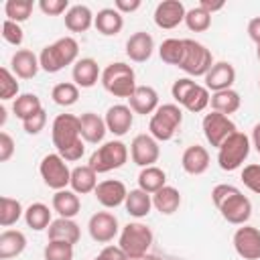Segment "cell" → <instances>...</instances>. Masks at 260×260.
Wrapping results in <instances>:
<instances>
[{
  "instance_id": "obj_1",
  "label": "cell",
  "mask_w": 260,
  "mask_h": 260,
  "mask_svg": "<svg viewBox=\"0 0 260 260\" xmlns=\"http://www.w3.org/2000/svg\"><path fill=\"white\" fill-rule=\"evenodd\" d=\"M51 138L57 152L67 160L75 162L85 152V140L81 138V124L79 118L73 114H59L51 126Z\"/></svg>"
},
{
  "instance_id": "obj_2",
  "label": "cell",
  "mask_w": 260,
  "mask_h": 260,
  "mask_svg": "<svg viewBox=\"0 0 260 260\" xmlns=\"http://www.w3.org/2000/svg\"><path fill=\"white\" fill-rule=\"evenodd\" d=\"M211 201L228 223L244 225L252 215L250 199L234 185H228V183L215 185L211 189Z\"/></svg>"
},
{
  "instance_id": "obj_3",
  "label": "cell",
  "mask_w": 260,
  "mask_h": 260,
  "mask_svg": "<svg viewBox=\"0 0 260 260\" xmlns=\"http://www.w3.org/2000/svg\"><path fill=\"white\" fill-rule=\"evenodd\" d=\"M79 55V43L73 37H61L55 43L43 47L39 53L41 69L47 73H59L67 65H75Z\"/></svg>"
},
{
  "instance_id": "obj_4",
  "label": "cell",
  "mask_w": 260,
  "mask_h": 260,
  "mask_svg": "<svg viewBox=\"0 0 260 260\" xmlns=\"http://www.w3.org/2000/svg\"><path fill=\"white\" fill-rule=\"evenodd\" d=\"M102 85L114 98H130L136 89V75L128 63L116 61L102 71Z\"/></svg>"
},
{
  "instance_id": "obj_5",
  "label": "cell",
  "mask_w": 260,
  "mask_h": 260,
  "mask_svg": "<svg viewBox=\"0 0 260 260\" xmlns=\"http://www.w3.org/2000/svg\"><path fill=\"white\" fill-rule=\"evenodd\" d=\"M171 93H173V100L177 102V106H183L185 110L197 114V112H203L207 106H209V89L205 85H199L195 83L191 77H181L173 83L171 87Z\"/></svg>"
},
{
  "instance_id": "obj_6",
  "label": "cell",
  "mask_w": 260,
  "mask_h": 260,
  "mask_svg": "<svg viewBox=\"0 0 260 260\" xmlns=\"http://www.w3.org/2000/svg\"><path fill=\"white\" fill-rule=\"evenodd\" d=\"M181 122H183V110L177 104H162L150 116L148 134L158 142H167L175 136Z\"/></svg>"
},
{
  "instance_id": "obj_7",
  "label": "cell",
  "mask_w": 260,
  "mask_h": 260,
  "mask_svg": "<svg viewBox=\"0 0 260 260\" xmlns=\"http://www.w3.org/2000/svg\"><path fill=\"white\" fill-rule=\"evenodd\" d=\"M152 230L140 221H130L122 228L120 232V248L124 250V254L134 260V258H140V256H146L150 246H152Z\"/></svg>"
},
{
  "instance_id": "obj_8",
  "label": "cell",
  "mask_w": 260,
  "mask_h": 260,
  "mask_svg": "<svg viewBox=\"0 0 260 260\" xmlns=\"http://www.w3.org/2000/svg\"><path fill=\"white\" fill-rule=\"evenodd\" d=\"M126 160H128V146L122 140H110V142H104L102 146H98V150L91 152L87 165L98 175H102V173H110L114 169L124 167Z\"/></svg>"
},
{
  "instance_id": "obj_9",
  "label": "cell",
  "mask_w": 260,
  "mask_h": 260,
  "mask_svg": "<svg viewBox=\"0 0 260 260\" xmlns=\"http://www.w3.org/2000/svg\"><path fill=\"white\" fill-rule=\"evenodd\" d=\"M183 43H185V51H183V59L179 63V69H183L191 77H205V73L213 65L211 51L193 39H183Z\"/></svg>"
},
{
  "instance_id": "obj_10",
  "label": "cell",
  "mask_w": 260,
  "mask_h": 260,
  "mask_svg": "<svg viewBox=\"0 0 260 260\" xmlns=\"http://www.w3.org/2000/svg\"><path fill=\"white\" fill-rule=\"evenodd\" d=\"M250 138L244 132H234L219 148H217V162L221 171H236L244 165L250 154Z\"/></svg>"
},
{
  "instance_id": "obj_11",
  "label": "cell",
  "mask_w": 260,
  "mask_h": 260,
  "mask_svg": "<svg viewBox=\"0 0 260 260\" xmlns=\"http://www.w3.org/2000/svg\"><path fill=\"white\" fill-rule=\"evenodd\" d=\"M39 173H41L45 185L55 191L67 189V185H71V171L67 167V160L59 152L45 154L39 165Z\"/></svg>"
},
{
  "instance_id": "obj_12",
  "label": "cell",
  "mask_w": 260,
  "mask_h": 260,
  "mask_svg": "<svg viewBox=\"0 0 260 260\" xmlns=\"http://www.w3.org/2000/svg\"><path fill=\"white\" fill-rule=\"evenodd\" d=\"M234 132H238V128L230 120V116H223V114L213 112V110L203 116V134L211 146L219 148Z\"/></svg>"
},
{
  "instance_id": "obj_13",
  "label": "cell",
  "mask_w": 260,
  "mask_h": 260,
  "mask_svg": "<svg viewBox=\"0 0 260 260\" xmlns=\"http://www.w3.org/2000/svg\"><path fill=\"white\" fill-rule=\"evenodd\" d=\"M87 232L91 236L93 242L98 244H108L112 242L118 232H120V225H118V217L110 211H98L89 217V223H87Z\"/></svg>"
},
{
  "instance_id": "obj_14",
  "label": "cell",
  "mask_w": 260,
  "mask_h": 260,
  "mask_svg": "<svg viewBox=\"0 0 260 260\" xmlns=\"http://www.w3.org/2000/svg\"><path fill=\"white\" fill-rule=\"evenodd\" d=\"M234 250L244 260H260V230L254 225H242L234 234Z\"/></svg>"
},
{
  "instance_id": "obj_15",
  "label": "cell",
  "mask_w": 260,
  "mask_h": 260,
  "mask_svg": "<svg viewBox=\"0 0 260 260\" xmlns=\"http://www.w3.org/2000/svg\"><path fill=\"white\" fill-rule=\"evenodd\" d=\"M130 156H132V162L142 167V169L144 167H152L160 156L158 140H154L150 134L134 136V140L130 144Z\"/></svg>"
},
{
  "instance_id": "obj_16",
  "label": "cell",
  "mask_w": 260,
  "mask_h": 260,
  "mask_svg": "<svg viewBox=\"0 0 260 260\" xmlns=\"http://www.w3.org/2000/svg\"><path fill=\"white\" fill-rule=\"evenodd\" d=\"M185 4L181 0H162L154 8V24L162 30H171L185 22Z\"/></svg>"
},
{
  "instance_id": "obj_17",
  "label": "cell",
  "mask_w": 260,
  "mask_h": 260,
  "mask_svg": "<svg viewBox=\"0 0 260 260\" xmlns=\"http://www.w3.org/2000/svg\"><path fill=\"white\" fill-rule=\"evenodd\" d=\"M93 193H95V199H98L100 205H104L108 209H114L118 205H124L126 195H128V189L118 179H106V181L98 183V187H95Z\"/></svg>"
},
{
  "instance_id": "obj_18",
  "label": "cell",
  "mask_w": 260,
  "mask_h": 260,
  "mask_svg": "<svg viewBox=\"0 0 260 260\" xmlns=\"http://www.w3.org/2000/svg\"><path fill=\"white\" fill-rule=\"evenodd\" d=\"M205 87L209 91H223V89H232L234 81H236V69L232 63L228 61H217L211 65V69L205 73Z\"/></svg>"
},
{
  "instance_id": "obj_19",
  "label": "cell",
  "mask_w": 260,
  "mask_h": 260,
  "mask_svg": "<svg viewBox=\"0 0 260 260\" xmlns=\"http://www.w3.org/2000/svg\"><path fill=\"white\" fill-rule=\"evenodd\" d=\"M104 120H106L108 132H112L114 136H124V134L132 128L134 112H132L130 106H126V104H114V106L108 108Z\"/></svg>"
},
{
  "instance_id": "obj_20",
  "label": "cell",
  "mask_w": 260,
  "mask_h": 260,
  "mask_svg": "<svg viewBox=\"0 0 260 260\" xmlns=\"http://www.w3.org/2000/svg\"><path fill=\"white\" fill-rule=\"evenodd\" d=\"M152 51H154V39L146 30H138V32L130 35V39L126 41V55L134 63L148 61L152 57Z\"/></svg>"
},
{
  "instance_id": "obj_21",
  "label": "cell",
  "mask_w": 260,
  "mask_h": 260,
  "mask_svg": "<svg viewBox=\"0 0 260 260\" xmlns=\"http://www.w3.org/2000/svg\"><path fill=\"white\" fill-rule=\"evenodd\" d=\"M71 77H73V83L77 87H93L98 83V79H102V73H100V67H98V61L91 59V57H81L77 59V63L73 65L71 69Z\"/></svg>"
},
{
  "instance_id": "obj_22",
  "label": "cell",
  "mask_w": 260,
  "mask_h": 260,
  "mask_svg": "<svg viewBox=\"0 0 260 260\" xmlns=\"http://www.w3.org/2000/svg\"><path fill=\"white\" fill-rule=\"evenodd\" d=\"M128 102H130V110L134 114H142V116L154 114L158 108V93L150 85H136V89L128 98Z\"/></svg>"
},
{
  "instance_id": "obj_23",
  "label": "cell",
  "mask_w": 260,
  "mask_h": 260,
  "mask_svg": "<svg viewBox=\"0 0 260 260\" xmlns=\"http://www.w3.org/2000/svg\"><path fill=\"white\" fill-rule=\"evenodd\" d=\"M10 67H12V73L20 79H32L39 69H41V63H39V57L28 51V49H18L12 57H10Z\"/></svg>"
},
{
  "instance_id": "obj_24",
  "label": "cell",
  "mask_w": 260,
  "mask_h": 260,
  "mask_svg": "<svg viewBox=\"0 0 260 260\" xmlns=\"http://www.w3.org/2000/svg\"><path fill=\"white\" fill-rule=\"evenodd\" d=\"M181 167L189 175H203L209 167V152L201 144H191L181 156Z\"/></svg>"
},
{
  "instance_id": "obj_25",
  "label": "cell",
  "mask_w": 260,
  "mask_h": 260,
  "mask_svg": "<svg viewBox=\"0 0 260 260\" xmlns=\"http://www.w3.org/2000/svg\"><path fill=\"white\" fill-rule=\"evenodd\" d=\"M47 236L51 242H67V244H77L79 238H81V230L79 225L69 219V217H59V219H53L49 230H47Z\"/></svg>"
},
{
  "instance_id": "obj_26",
  "label": "cell",
  "mask_w": 260,
  "mask_h": 260,
  "mask_svg": "<svg viewBox=\"0 0 260 260\" xmlns=\"http://www.w3.org/2000/svg\"><path fill=\"white\" fill-rule=\"evenodd\" d=\"M79 124H81V138L89 144H98L104 140L106 132H108V126H106V120L100 118L98 114L93 112H85L79 116Z\"/></svg>"
},
{
  "instance_id": "obj_27",
  "label": "cell",
  "mask_w": 260,
  "mask_h": 260,
  "mask_svg": "<svg viewBox=\"0 0 260 260\" xmlns=\"http://www.w3.org/2000/svg\"><path fill=\"white\" fill-rule=\"evenodd\" d=\"M93 26L104 37H116L124 28V16L116 8H102L93 18Z\"/></svg>"
},
{
  "instance_id": "obj_28",
  "label": "cell",
  "mask_w": 260,
  "mask_h": 260,
  "mask_svg": "<svg viewBox=\"0 0 260 260\" xmlns=\"http://www.w3.org/2000/svg\"><path fill=\"white\" fill-rule=\"evenodd\" d=\"M93 12L85 4H75L65 12V26L71 32H85L93 24Z\"/></svg>"
},
{
  "instance_id": "obj_29",
  "label": "cell",
  "mask_w": 260,
  "mask_h": 260,
  "mask_svg": "<svg viewBox=\"0 0 260 260\" xmlns=\"http://www.w3.org/2000/svg\"><path fill=\"white\" fill-rule=\"evenodd\" d=\"M26 248V236L18 230H4L0 234V260L20 256Z\"/></svg>"
},
{
  "instance_id": "obj_30",
  "label": "cell",
  "mask_w": 260,
  "mask_h": 260,
  "mask_svg": "<svg viewBox=\"0 0 260 260\" xmlns=\"http://www.w3.org/2000/svg\"><path fill=\"white\" fill-rule=\"evenodd\" d=\"M95 187H98V173L89 165L71 169V191H75L77 195H85L95 191Z\"/></svg>"
},
{
  "instance_id": "obj_31",
  "label": "cell",
  "mask_w": 260,
  "mask_h": 260,
  "mask_svg": "<svg viewBox=\"0 0 260 260\" xmlns=\"http://www.w3.org/2000/svg\"><path fill=\"white\" fill-rule=\"evenodd\" d=\"M53 209L59 213V217L73 219L79 213V209H81L79 195L75 191H69V189L55 191V195H53Z\"/></svg>"
},
{
  "instance_id": "obj_32",
  "label": "cell",
  "mask_w": 260,
  "mask_h": 260,
  "mask_svg": "<svg viewBox=\"0 0 260 260\" xmlns=\"http://www.w3.org/2000/svg\"><path fill=\"white\" fill-rule=\"evenodd\" d=\"M152 207L156 211H160L162 215H173L179 207H181V193L179 189L165 185L160 191H156L152 195Z\"/></svg>"
},
{
  "instance_id": "obj_33",
  "label": "cell",
  "mask_w": 260,
  "mask_h": 260,
  "mask_svg": "<svg viewBox=\"0 0 260 260\" xmlns=\"http://www.w3.org/2000/svg\"><path fill=\"white\" fill-rule=\"evenodd\" d=\"M124 207H126V211H128L132 217H136V219L146 217V215L150 213V209H152V195L146 193V191H142V189H132V191H128V195H126Z\"/></svg>"
},
{
  "instance_id": "obj_34",
  "label": "cell",
  "mask_w": 260,
  "mask_h": 260,
  "mask_svg": "<svg viewBox=\"0 0 260 260\" xmlns=\"http://www.w3.org/2000/svg\"><path fill=\"white\" fill-rule=\"evenodd\" d=\"M211 110L213 112H219L223 116H230L234 112L240 110V104H242V98L236 89H223V91H215L211 93Z\"/></svg>"
},
{
  "instance_id": "obj_35",
  "label": "cell",
  "mask_w": 260,
  "mask_h": 260,
  "mask_svg": "<svg viewBox=\"0 0 260 260\" xmlns=\"http://www.w3.org/2000/svg\"><path fill=\"white\" fill-rule=\"evenodd\" d=\"M167 185V173L162 169H158L156 165L152 167H144L138 175V189L154 195L156 191H160Z\"/></svg>"
},
{
  "instance_id": "obj_36",
  "label": "cell",
  "mask_w": 260,
  "mask_h": 260,
  "mask_svg": "<svg viewBox=\"0 0 260 260\" xmlns=\"http://www.w3.org/2000/svg\"><path fill=\"white\" fill-rule=\"evenodd\" d=\"M24 221L30 230L35 232H41V230H49L51 225V209L49 205L37 201V203H30L26 209H24Z\"/></svg>"
},
{
  "instance_id": "obj_37",
  "label": "cell",
  "mask_w": 260,
  "mask_h": 260,
  "mask_svg": "<svg viewBox=\"0 0 260 260\" xmlns=\"http://www.w3.org/2000/svg\"><path fill=\"white\" fill-rule=\"evenodd\" d=\"M43 110V104H41V98L37 93H20L14 104H12V112L16 114V118H20L22 122L28 120L30 116H35L37 112Z\"/></svg>"
},
{
  "instance_id": "obj_38",
  "label": "cell",
  "mask_w": 260,
  "mask_h": 260,
  "mask_svg": "<svg viewBox=\"0 0 260 260\" xmlns=\"http://www.w3.org/2000/svg\"><path fill=\"white\" fill-rule=\"evenodd\" d=\"M20 217H24V209H22L20 201L12 199V197H2L0 199V225L2 228H10Z\"/></svg>"
},
{
  "instance_id": "obj_39",
  "label": "cell",
  "mask_w": 260,
  "mask_h": 260,
  "mask_svg": "<svg viewBox=\"0 0 260 260\" xmlns=\"http://www.w3.org/2000/svg\"><path fill=\"white\" fill-rule=\"evenodd\" d=\"M51 98L57 106H63V108H69L73 106L77 100H79V87L73 83V81H61L53 87L51 91Z\"/></svg>"
},
{
  "instance_id": "obj_40",
  "label": "cell",
  "mask_w": 260,
  "mask_h": 260,
  "mask_svg": "<svg viewBox=\"0 0 260 260\" xmlns=\"http://www.w3.org/2000/svg\"><path fill=\"white\" fill-rule=\"evenodd\" d=\"M183 51H185L183 39H167V41H162L160 47H158V55H160L162 63H167V65H177V67H179L181 59H183Z\"/></svg>"
},
{
  "instance_id": "obj_41",
  "label": "cell",
  "mask_w": 260,
  "mask_h": 260,
  "mask_svg": "<svg viewBox=\"0 0 260 260\" xmlns=\"http://www.w3.org/2000/svg\"><path fill=\"white\" fill-rule=\"evenodd\" d=\"M32 0H6L4 4V14H6V20H12V22H24L28 20L30 12H32Z\"/></svg>"
},
{
  "instance_id": "obj_42",
  "label": "cell",
  "mask_w": 260,
  "mask_h": 260,
  "mask_svg": "<svg viewBox=\"0 0 260 260\" xmlns=\"http://www.w3.org/2000/svg\"><path fill=\"white\" fill-rule=\"evenodd\" d=\"M185 24L193 32H203V30H207L211 26V14L205 12L201 6L189 8L187 14H185Z\"/></svg>"
},
{
  "instance_id": "obj_43",
  "label": "cell",
  "mask_w": 260,
  "mask_h": 260,
  "mask_svg": "<svg viewBox=\"0 0 260 260\" xmlns=\"http://www.w3.org/2000/svg\"><path fill=\"white\" fill-rule=\"evenodd\" d=\"M12 98H18V81H16V75L8 67H2L0 69V100L6 102Z\"/></svg>"
},
{
  "instance_id": "obj_44",
  "label": "cell",
  "mask_w": 260,
  "mask_h": 260,
  "mask_svg": "<svg viewBox=\"0 0 260 260\" xmlns=\"http://www.w3.org/2000/svg\"><path fill=\"white\" fill-rule=\"evenodd\" d=\"M45 260H73V244L67 242H51L43 250Z\"/></svg>"
},
{
  "instance_id": "obj_45",
  "label": "cell",
  "mask_w": 260,
  "mask_h": 260,
  "mask_svg": "<svg viewBox=\"0 0 260 260\" xmlns=\"http://www.w3.org/2000/svg\"><path fill=\"white\" fill-rule=\"evenodd\" d=\"M2 39H4L8 45L20 47V45H22V41H24V30L20 28V24H18V22L4 20V22H2Z\"/></svg>"
},
{
  "instance_id": "obj_46",
  "label": "cell",
  "mask_w": 260,
  "mask_h": 260,
  "mask_svg": "<svg viewBox=\"0 0 260 260\" xmlns=\"http://www.w3.org/2000/svg\"><path fill=\"white\" fill-rule=\"evenodd\" d=\"M242 183L252 191L260 195V165H246L242 169Z\"/></svg>"
},
{
  "instance_id": "obj_47",
  "label": "cell",
  "mask_w": 260,
  "mask_h": 260,
  "mask_svg": "<svg viewBox=\"0 0 260 260\" xmlns=\"http://www.w3.org/2000/svg\"><path fill=\"white\" fill-rule=\"evenodd\" d=\"M39 8L43 10V14L47 16H59L63 12H67L71 6L67 0H41L39 2Z\"/></svg>"
},
{
  "instance_id": "obj_48",
  "label": "cell",
  "mask_w": 260,
  "mask_h": 260,
  "mask_svg": "<svg viewBox=\"0 0 260 260\" xmlns=\"http://www.w3.org/2000/svg\"><path fill=\"white\" fill-rule=\"evenodd\" d=\"M45 124H47V112L45 110H41V112H37L35 116H30L28 120H24L22 122V128H24V132L26 134H39L43 128H45Z\"/></svg>"
},
{
  "instance_id": "obj_49",
  "label": "cell",
  "mask_w": 260,
  "mask_h": 260,
  "mask_svg": "<svg viewBox=\"0 0 260 260\" xmlns=\"http://www.w3.org/2000/svg\"><path fill=\"white\" fill-rule=\"evenodd\" d=\"M14 154V140L8 132H0V162H8Z\"/></svg>"
},
{
  "instance_id": "obj_50",
  "label": "cell",
  "mask_w": 260,
  "mask_h": 260,
  "mask_svg": "<svg viewBox=\"0 0 260 260\" xmlns=\"http://www.w3.org/2000/svg\"><path fill=\"white\" fill-rule=\"evenodd\" d=\"M140 6H142V2H140V0H116V2H114V8H116L120 14L136 12Z\"/></svg>"
},
{
  "instance_id": "obj_51",
  "label": "cell",
  "mask_w": 260,
  "mask_h": 260,
  "mask_svg": "<svg viewBox=\"0 0 260 260\" xmlns=\"http://www.w3.org/2000/svg\"><path fill=\"white\" fill-rule=\"evenodd\" d=\"M248 37H250L256 45H260V16H254V18L248 22Z\"/></svg>"
},
{
  "instance_id": "obj_52",
  "label": "cell",
  "mask_w": 260,
  "mask_h": 260,
  "mask_svg": "<svg viewBox=\"0 0 260 260\" xmlns=\"http://www.w3.org/2000/svg\"><path fill=\"white\" fill-rule=\"evenodd\" d=\"M197 6H201L205 12H209V14H213V12H217V10H221L223 6H225V2H211V0H199V4Z\"/></svg>"
},
{
  "instance_id": "obj_53",
  "label": "cell",
  "mask_w": 260,
  "mask_h": 260,
  "mask_svg": "<svg viewBox=\"0 0 260 260\" xmlns=\"http://www.w3.org/2000/svg\"><path fill=\"white\" fill-rule=\"evenodd\" d=\"M252 144H254V148L260 152V124H256L254 130H252Z\"/></svg>"
},
{
  "instance_id": "obj_54",
  "label": "cell",
  "mask_w": 260,
  "mask_h": 260,
  "mask_svg": "<svg viewBox=\"0 0 260 260\" xmlns=\"http://www.w3.org/2000/svg\"><path fill=\"white\" fill-rule=\"evenodd\" d=\"M4 122H6V110H4V108H0V124L4 126Z\"/></svg>"
},
{
  "instance_id": "obj_55",
  "label": "cell",
  "mask_w": 260,
  "mask_h": 260,
  "mask_svg": "<svg viewBox=\"0 0 260 260\" xmlns=\"http://www.w3.org/2000/svg\"><path fill=\"white\" fill-rule=\"evenodd\" d=\"M134 260H158V258H154V256H140V258H134Z\"/></svg>"
},
{
  "instance_id": "obj_56",
  "label": "cell",
  "mask_w": 260,
  "mask_h": 260,
  "mask_svg": "<svg viewBox=\"0 0 260 260\" xmlns=\"http://www.w3.org/2000/svg\"><path fill=\"white\" fill-rule=\"evenodd\" d=\"M93 260H106V258H104V256H102V254H98V256H95V258H93Z\"/></svg>"
},
{
  "instance_id": "obj_57",
  "label": "cell",
  "mask_w": 260,
  "mask_h": 260,
  "mask_svg": "<svg viewBox=\"0 0 260 260\" xmlns=\"http://www.w3.org/2000/svg\"><path fill=\"white\" fill-rule=\"evenodd\" d=\"M256 57H258V61H260V45H258V49H256Z\"/></svg>"
},
{
  "instance_id": "obj_58",
  "label": "cell",
  "mask_w": 260,
  "mask_h": 260,
  "mask_svg": "<svg viewBox=\"0 0 260 260\" xmlns=\"http://www.w3.org/2000/svg\"><path fill=\"white\" fill-rule=\"evenodd\" d=\"M258 85H260V79H258Z\"/></svg>"
}]
</instances>
